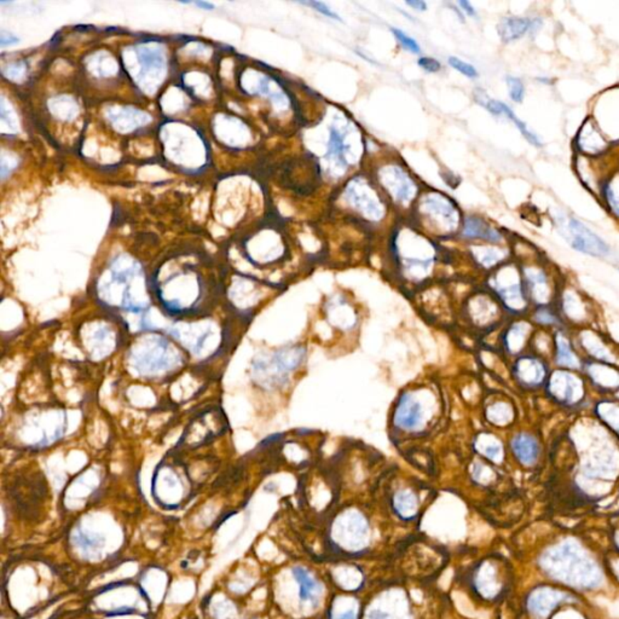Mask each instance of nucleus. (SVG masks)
I'll return each mask as SVG.
<instances>
[{
	"mask_svg": "<svg viewBox=\"0 0 619 619\" xmlns=\"http://www.w3.org/2000/svg\"><path fill=\"white\" fill-rule=\"evenodd\" d=\"M395 507L397 512L401 513L402 515L414 514L416 510V498L409 491H402L397 493V496L395 497Z\"/></svg>",
	"mask_w": 619,
	"mask_h": 619,
	"instance_id": "11",
	"label": "nucleus"
},
{
	"mask_svg": "<svg viewBox=\"0 0 619 619\" xmlns=\"http://www.w3.org/2000/svg\"><path fill=\"white\" fill-rule=\"evenodd\" d=\"M568 599L570 595L566 593L549 589V588H542L531 593L528 600V610L537 617H545L553 610H555L556 606H559L560 603Z\"/></svg>",
	"mask_w": 619,
	"mask_h": 619,
	"instance_id": "4",
	"label": "nucleus"
},
{
	"mask_svg": "<svg viewBox=\"0 0 619 619\" xmlns=\"http://www.w3.org/2000/svg\"><path fill=\"white\" fill-rule=\"evenodd\" d=\"M449 64L454 69L460 71V73L465 75V76H468V78L473 79V78H477L478 76L477 69L472 64L463 62L462 59H458V57H449Z\"/></svg>",
	"mask_w": 619,
	"mask_h": 619,
	"instance_id": "17",
	"label": "nucleus"
},
{
	"mask_svg": "<svg viewBox=\"0 0 619 619\" xmlns=\"http://www.w3.org/2000/svg\"><path fill=\"white\" fill-rule=\"evenodd\" d=\"M513 451L525 465H531L538 456V446L533 437L528 434H519L513 439Z\"/></svg>",
	"mask_w": 619,
	"mask_h": 619,
	"instance_id": "8",
	"label": "nucleus"
},
{
	"mask_svg": "<svg viewBox=\"0 0 619 619\" xmlns=\"http://www.w3.org/2000/svg\"><path fill=\"white\" fill-rule=\"evenodd\" d=\"M605 195L615 213L619 214V178L605 186Z\"/></svg>",
	"mask_w": 619,
	"mask_h": 619,
	"instance_id": "15",
	"label": "nucleus"
},
{
	"mask_svg": "<svg viewBox=\"0 0 619 619\" xmlns=\"http://www.w3.org/2000/svg\"><path fill=\"white\" fill-rule=\"evenodd\" d=\"M338 619H355V613L353 611L345 612L343 615H340Z\"/></svg>",
	"mask_w": 619,
	"mask_h": 619,
	"instance_id": "23",
	"label": "nucleus"
},
{
	"mask_svg": "<svg viewBox=\"0 0 619 619\" xmlns=\"http://www.w3.org/2000/svg\"><path fill=\"white\" fill-rule=\"evenodd\" d=\"M540 21L530 20L526 17H507L500 22L497 27V32L501 36V39L505 43L520 39L526 33L538 29Z\"/></svg>",
	"mask_w": 619,
	"mask_h": 619,
	"instance_id": "5",
	"label": "nucleus"
},
{
	"mask_svg": "<svg viewBox=\"0 0 619 619\" xmlns=\"http://www.w3.org/2000/svg\"><path fill=\"white\" fill-rule=\"evenodd\" d=\"M392 32L395 34L396 39L398 40L399 44H401L403 48L406 49V50L413 52V54H418V52H420V46H418V44L416 43L413 38L406 36V33L401 31V29H398V28H392Z\"/></svg>",
	"mask_w": 619,
	"mask_h": 619,
	"instance_id": "16",
	"label": "nucleus"
},
{
	"mask_svg": "<svg viewBox=\"0 0 619 619\" xmlns=\"http://www.w3.org/2000/svg\"><path fill=\"white\" fill-rule=\"evenodd\" d=\"M481 104H483V106H484V107H485L491 114L496 115V116L505 115V116H507L509 120H512L513 123L515 124V126L518 127V130L520 131L521 134L524 136L525 139H526L530 144H533V146H537V148H540V146H542V143H540V139L537 137L536 134L528 130V126L525 125V123H523L520 119H518L517 115L514 114V111H513L507 104H505L503 102H500V101H496V99H488L486 102H483Z\"/></svg>",
	"mask_w": 619,
	"mask_h": 619,
	"instance_id": "7",
	"label": "nucleus"
},
{
	"mask_svg": "<svg viewBox=\"0 0 619 619\" xmlns=\"http://www.w3.org/2000/svg\"><path fill=\"white\" fill-rule=\"evenodd\" d=\"M505 83H507V86H508V92L510 99H512L514 102H523L525 94L524 84H523V81H521L519 78H515V76H507Z\"/></svg>",
	"mask_w": 619,
	"mask_h": 619,
	"instance_id": "14",
	"label": "nucleus"
},
{
	"mask_svg": "<svg viewBox=\"0 0 619 619\" xmlns=\"http://www.w3.org/2000/svg\"><path fill=\"white\" fill-rule=\"evenodd\" d=\"M463 235L470 238H481V240L490 241V242H498L501 240V235L496 230L490 228L489 225L479 221L477 218H468L465 224Z\"/></svg>",
	"mask_w": 619,
	"mask_h": 619,
	"instance_id": "9",
	"label": "nucleus"
},
{
	"mask_svg": "<svg viewBox=\"0 0 619 619\" xmlns=\"http://www.w3.org/2000/svg\"><path fill=\"white\" fill-rule=\"evenodd\" d=\"M422 420V406L411 396H403L396 411L395 422L403 430L418 428Z\"/></svg>",
	"mask_w": 619,
	"mask_h": 619,
	"instance_id": "6",
	"label": "nucleus"
},
{
	"mask_svg": "<svg viewBox=\"0 0 619 619\" xmlns=\"http://www.w3.org/2000/svg\"><path fill=\"white\" fill-rule=\"evenodd\" d=\"M480 451L485 455L486 458H491V460H497V458H500V455H501V448L495 443L483 446V450Z\"/></svg>",
	"mask_w": 619,
	"mask_h": 619,
	"instance_id": "20",
	"label": "nucleus"
},
{
	"mask_svg": "<svg viewBox=\"0 0 619 619\" xmlns=\"http://www.w3.org/2000/svg\"><path fill=\"white\" fill-rule=\"evenodd\" d=\"M542 568L555 580L582 589H592L601 583L600 568L575 542H564L545 552Z\"/></svg>",
	"mask_w": 619,
	"mask_h": 619,
	"instance_id": "1",
	"label": "nucleus"
},
{
	"mask_svg": "<svg viewBox=\"0 0 619 619\" xmlns=\"http://www.w3.org/2000/svg\"><path fill=\"white\" fill-rule=\"evenodd\" d=\"M458 5H460V6L465 10V14H468L470 16H474V15H475V10H474L473 6H472L468 1H463V0H461V1H458Z\"/></svg>",
	"mask_w": 619,
	"mask_h": 619,
	"instance_id": "22",
	"label": "nucleus"
},
{
	"mask_svg": "<svg viewBox=\"0 0 619 619\" xmlns=\"http://www.w3.org/2000/svg\"><path fill=\"white\" fill-rule=\"evenodd\" d=\"M558 363L571 367L577 366L576 357L572 353L571 348L564 339L558 343Z\"/></svg>",
	"mask_w": 619,
	"mask_h": 619,
	"instance_id": "13",
	"label": "nucleus"
},
{
	"mask_svg": "<svg viewBox=\"0 0 619 619\" xmlns=\"http://www.w3.org/2000/svg\"><path fill=\"white\" fill-rule=\"evenodd\" d=\"M293 576L296 578V583L299 584V596L301 601H308L315 599L316 594L320 592V585L312 578L305 568H293Z\"/></svg>",
	"mask_w": 619,
	"mask_h": 619,
	"instance_id": "10",
	"label": "nucleus"
},
{
	"mask_svg": "<svg viewBox=\"0 0 619 619\" xmlns=\"http://www.w3.org/2000/svg\"><path fill=\"white\" fill-rule=\"evenodd\" d=\"M348 146L343 143V136L340 134L339 131L334 129L331 130V142H329V153L328 154L331 156H336V158H340V161L343 162V156Z\"/></svg>",
	"mask_w": 619,
	"mask_h": 619,
	"instance_id": "12",
	"label": "nucleus"
},
{
	"mask_svg": "<svg viewBox=\"0 0 619 619\" xmlns=\"http://www.w3.org/2000/svg\"><path fill=\"white\" fill-rule=\"evenodd\" d=\"M555 224L561 236L568 241L572 248L593 256H605L610 253L608 243L595 233L587 228L576 218L558 214Z\"/></svg>",
	"mask_w": 619,
	"mask_h": 619,
	"instance_id": "3",
	"label": "nucleus"
},
{
	"mask_svg": "<svg viewBox=\"0 0 619 619\" xmlns=\"http://www.w3.org/2000/svg\"><path fill=\"white\" fill-rule=\"evenodd\" d=\"M418 64L422 69L430 71V73H436V71H439L441 67H442L437 59H431V57H421V59H418Z\"/></svg>",
	"mask_w": 619,
	"mask_h": 619,
	"instance_id": "19",
	"label": "nucleus"
},
{
	"mask_svg": "<svg viewBox=\"0 0 619 619\" xmlns=\"http://www.w3.org/2000/svg\"><path fill=\"white\" fill-rule=\"evenodd\" d=\"M406 5L415 9V10H418V11H425L427 9L426 3L422 1V0H408Z\"/></svg>",
	"mask_w": 619,
	"mask_h": 619,
	"instance_id": "21",
	"label": "nucleus"
},
{
	"mask_svg": "<svg viewBox=\"0 0 619 619\" xmlns=\"http://www.w3.org/2000/svg\"><path fill=\"white\" fill-rule=\"evenodd\" d=\"M198 5H200V6H201V8H206V9H213L214 8L213 5L208 4V3H198Z\"/></svg>",
	"mask_w": 619,
	"mask_h": 619,
	"instance_id": "24",
	"label": "nucleus"
},
{
	"mask_svg": "<svg viewBox=\"0 0 619 619\" xmlns=\"http://www.w3.org/2000/svg\"><path fill=\"white\" fill-rule=\"evenodd\" d=\"M305 359V348L298 345L283 347L271 357L259 358L253 363L256 383L265 388L280 387L287 383L292 371H296Z\"/></svg>",
	"mask_w": 619,
	"mask_h": 619,
	"instance_id": "2",
	"label": "nucleus"
},
{
	"mask_svg": "<svg viewBox=\"0 0 619 619\" xmlns=\"http://www.w3.org/2000/svg\"><path fill=\"white\" fill-rule=\"evenodd\" d=\"M303 5H306V6H311L312 9H315L316 11L320 12L324 16L329 17V19H333V20L341 21L339 15L336 14V12L333 11L327 4H324V3H321V1H303L301 3Z\"/></svg>",
	"mask_w": 619,
	"mask_h": 619,
	"instance_id": "18",
	"label": "nucleus"
}]
</instances>
